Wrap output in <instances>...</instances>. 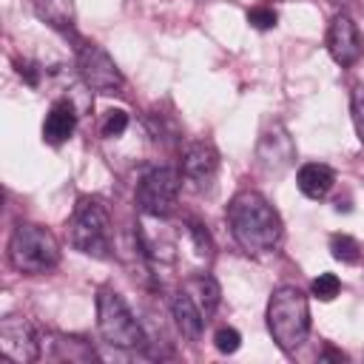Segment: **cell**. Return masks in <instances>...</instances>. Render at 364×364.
Returning a JSON list of instances; mask_svg holds the SVG:
<instances>
[{"label":"cell","instance_id":"4","mask_svg":"<svg viewBox=\"0 0 364 364\" xmlns=\"http://www.w3.org/2000/svg\"><path fill=\"white\" fill-rule=\"evenodd\" d=\"M9 262L17 273L40 276L60 264V245L54 233L34 222H20L9 239Z\"/></svg>","mask_w":364,"mask_h":364},{"label":"cell","instance_id":"20","mask_svg":"<svg viewBox=\"0 0 364 364\" xmlns=\"http://www.w3.org/2000/svg\"><path fill=\"white\" fill-rule=\"evenodd\" d=\"M188 236H191V242H193V247H196V253H199L202 259H210V256H213L210 233H208L199 222H188Z\"/></svg>","mask_w":364,"mask_h":364},{"label":"cell","instance_id":"3","mask_svg":"<svg viewBox=\"0 0 364 364\" xmlns=\"http://www.w3.org/2000/svg\"><path fill=\"white\" fill-rule=\"evenodd\" d=\"M68 242L74 250L94 256V259H108L114 250V228H111V213L108 208L94 199V196H80L74 205V213L68 219Z\"/></svg>","mask_w":364,"mask_h":364},{"label":"cell","instance_id":"1","mask_svg":"<svg viewBox=\"0 0 364 364\" xmlns=\"http://www.w3.org/2000/svg\"><path fill=\"white\" fill-rule=\"evenodd\" d=\"M228 225L233 239L247 253H267L279 247L284 236L279 210L259 191H239L228 202Z\"/></svg>","mask_w":364,"mask_h":364},{"label":"cell","instance_id":"7","mask_svg":"<svg viewBox=\"0 0 364 364\" xmlns=\"http://www.w3.org/2000/svg\"><path fill=\"white\" fill-rule=\"evenodd\" d=\"M77 68H80L85 88H91V91L119 94L125 88V77L117 68L114 57L97 43H80L77 46Z\"/></svg>","mask_w":364,"mask_h":364},{"label":"cell","instance_id":"10","mask_svg":"<svg viewBox=\"0 0 364 364\" xmlns=\"http://www.w3.org/2000/svg\"><path fill=\"white\" fill-rule=\"evenodd\" d=\"M327 51L330 57L341 65V68H350L361 60L364 54V40H361V31L355 26V20L344 11H338L333 20H330V28H327Z\"/></svg>","mask_w":364,"mask_h":364},{"label":"cell","instance_id":"26","mask_svg":"<svg viewBox=\"0 0 364 364\" xmlns=\"http://www.w3.org/2000/svg\"><path fill=\"white\" fill-rule=\"evenodd\" d=\"M330 3H333V6H347L350 0H330Z\"/></svg>","mask_w":364,"mask_h":364},{"label":"cell","instance_id":"11","mask_svg":"<svg viewBox=\"0 0 364 364\" xmlns=\"http://www.w3.org/2000/svg\"><path fill=\"white\" fill-rule=\"evenodd\" d=\"M296 159V145H293V136L287 134L284 125H270L262 136H259V145H256V162L262 171H270V173H282L284 168H290Z\"/></svg>","mask_w":364,"mask_h":364},{"label":"cell","instance_id":"17","mask_svg":"<svg viewBox=\"0 0 364 364\" xmlns=\"http://www.w3.org/2000/svg\"><path fill=\"white\" fill-rule=\"evenodd\" d=\"M330 253L336 262L341 264H358L364 256V247L358 239H353L350 233H333L330 236Z\"/></svg>","mask_w":364,"mask_h":364},{"label":"cell","instance_id":"6","mask_svg":"<svg viewBox=\"0 0 364 364\" xmlns=\"http://www.w3.org/2000/svg\"><path fill=\"white\" fill-rule=\"evenodd\" d=\"M179 191H182L179 168H154L136 185V205L145 216L165 219L176 210Z\"/></svg>","mask_w":364,"mask_h":364},{"label":"cell","instance_id":"9","mask_svg":"<svg viewBox=\"0 0 364 364\" xmlns=\"http://www.w3.org/2000/svg\"><path fill=\"white\" fill-rule=\"evenodd\" d=\"M40 336L23 316H6L0 321V353L17 364H28L40 358Z\"/></svg>","mask_w":364,"mask_h":364},{"label":"cell","instance_id":"5","mask_svg":"<svg viewBox=\"0 0 364 364\" xmlns=\"http://www.w3.org/2000/svg\"><path fill=\"white\" fill-rule=\"evenodd\" d=\"M97 330H100L102 341H108L111 347L134 350V347L145 344V333H142L139 321L134 318L125 299L114 287L97 290Z\"/></svg>","mask_w":364,"mask_h":364},{"label":"cell","instance_id":"25","mask_svg":"<svg viewBox=\"0 0 364 364\" xmlns=\"http://www.w3.org/2000/svg\"><path fill=\"white\" fill-rule=\"evenodd\" d=\"M321 358H336V361H344L347 355H344V353H338V350H324V353H321Z\"/></svg>","mask_w":364,"mask_h":364},{"label":"cell","instance_id":"14","mask_svg":"<svg viewBox=\"0 0 364 364\" xmlns=\"http://www.w3.org/2000/svg\"><path fill=\"white\" fill-rule=\"evenodd\" d=\"M299 191L307 196V199H324L330 193V188L336 185V171L324 162H307L299 168Z\"/></svg>","mask_w":364,"mask_h":364},{"label":"cell","instance_id":"15","mask_svg":"<svg viewBox=\"0 0 364 364\" xmlns=\"http://www.w3.org/2000/svg\"><path fill=\"white\" fill-rule=\"evenodd\" d=\"M182 290L196 301V307L202 310V316L205 318H210L213 313H216V307H219V296H222V290H219V282L210 276V273H196V276H188L185 282H182Z\"/></svg>","mask_w":364,"mask_h":364},{"label":"cell","instance_id":"12","mask_svg":"<svg viewBox=\"0 0 364 364\" xmlns=\"http://www.w3.org/2000/svg\"><path fill=\"white\" fill-rule=\"evenodd\" d=\"M77 105L71 97H63V100H54L48 114H46V122H43V142L48 145H63L71 139L74 128H77Z\"/></svg>","mask_w":364,"mask_h":364},{"label":"cell","instance_id":"24","mask_svg":"<svg viewBox=\"0 0 364 364\" xmlns=\"http://www.w3.org/2000/svg\"><path fill=\"white\" fill-rule=\"evenodd\" d=\"M17 71H20V77H23L28 85H37V82H40V74H43V68H40L37 63H31V60H20V63H17Z\"/></svg>","mask_w":364,"mask_h":364},{"label":"cell","instance_id":"19","mask_svg":"<svg viewBox=\"0 0 364 364\" xmlns=\"http://www.w3.org/2000/svg\"><path fill=\"white\" fill-rule=\"evenodd\" d=\"M125 128H128V114H125L122 108H111V111H105L102 125H100V134H102L105 139H117V136H122Z\"/></svg>","mask_w":364,"mask_h":364},{"label":"cell","instance_id":"2","mask_svg":"<svg viewBox=\"0 0 364 364\" xmlns=\"http://www.w3.org/2000/svg\"><path fill=\"white\" fill-rule=\"evenodd\" d=\"M267 330L279 350L293 353L307 341L310 333V304L296 284H282L267 301Z\"/></svg>","mask_w":364,"mask_h":364},{"label":"cell","instance_id":"22","mask_svg":"<svg viewBox=\"0 0 364 364\" xmlns=\"http://www.w3.org/2000/svg\"><path fill=\"white\" fill-rule=\"evenodd\" d=\"M276 20H279V14H276L270 6H253V9L247 11V23H250L253 28H259V31L273 28V26H276Z\"/></svg>","mask_w":364,"mask_h":364},{"label":"cell","instance_id":"23","mask_svg":"<svg viewBox=\"0 0 364 364\" xmlns=\"http://www.w3.org/2000/svg\"><path fill=\"white\" fill-rule=\"evenodd\" d=\"M350 111H353V125H355V134H358V139L364 142V85H355V88H353V97H350Z\"/></svg>","mask_w":364,"mask_h":364},{"label":"cell","instance_id":"16","mask_svg":"<svg viewBox=\"0 0 364 364\" xmlns=\"http://www.w3.org/2000/svg\"><path fill=\"white\" fill-rule=\"evenodd\" d=\"M31 9L54 31H63V34L74 31V23H77L74 0H31Z\"/></svg>","mask_w":364,"mask_h":364},{"label":"cell","instance_id":"21","mask_svg":"<svg viewBox=\"0 0 364 364\" xmlns=\"http://www.w3.org/2000/svg\"><path fill=\"white\" fill-rule=\"evenodd\" d=\"M213 344H216L219 353L230 355V353H236V350L242 347V336H239V330H233V327H219L216 336H213Z\"/></svg>","mask_w":364,"mask_h":364},{"label":"cell","instance_id":"8","mask_svg":"<svg viewBox=\"0 0 364 364\" xmlns=\"http://www.w3.org/2000/svg\"><path fill=\"white\" fill-rule=\"evenodd\" d=\"M179 173L182 182L196 191L205 193L213 188L216 173H219V154L210 142H188L182 148V159H179Z\"/></svg>","mask_w":364,"mask_h":364},{"label":"cell","instance_id":"18","mask_svg":"<svg viewBox=\"0 0 364 364\" xmlns=\"http://www.w3.org/2000/svg\"><path fill=\"white\" fill-rule=\"evenodd\" d=\"M338 290H341V282H338L336 273H318V276L313 279V284H310V293H313L318 301H333V299L338 296Z\"/></svg>","mask_w":364,"mask_h":364},{"label":"cell","instance_id":"13","mask_svg":"<svg viewBox=\"0 0 364 364\" xmlns=\"http://www.w3.org/2000/svg\"><path fill=\"white\" fill-rule=\"evenodd\" d=\"M171 313H173V318H176L179 333H182L188 341H199V338H202V330H205L208 318L202 316V310L196 307V301H193L182 287H179V290L173 293V299H171Z\"/></svg>","mask_w":364,"mask_h":364}]
</instances>
